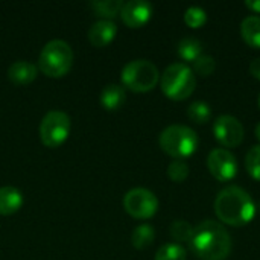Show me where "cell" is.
<instances>
[{
  "label": "cell",
  "instance_id": "1",
  "mask_svg": "<svg viewBox=\"0 0 260 260\" xmlns=\"http://www.w3.org/2000/svg\"><path fill=\"white\" fill-rule=\"evenodd\" d=\"M192 253L201 260H225L232 253V236L216 221H204L193 230Z\"/></svg>",
  "mask_w": 260,
  "mask_h": 260
},
{
  "label": "cell",
  "instance_id": "2",
  "mask_svg": "<svg viewBox=\"0 0 260 260\" xmlns=\"http://www.w3.org/2000/svg\"><path fill=\"white\" fill-rule=\"evenodd\" d=\"M216 216L232 227H244L250 224L256 215V204L250 193L239 186L222 189L215 200Z\"/></svg>",
  "mask_w": 260,
  "mask_h": 260
},
{
  "label": "cell",
  "instance_id": "3",
  "mask_svg": "<svg viewBox=\"0 0 260 260\" xmlns=\"http://www.w3.org/2000/svg\"><path fill=\"white\" fill-rule=\"evenodd\" d=\"M73 50L64 40L49 41L38 58V70L49 78L66 76L73 66Z\"/></svg>",
  "mask_w": 260,
  "mask_h": 260
},
{
  "label": "cell",
  "instance_id": "4",
  "mask_svg": "<svg viewBox=\"0 0 260 260\" xmlns=\"http://www.w3.org/2000/svg\"><path fill=\"white\" fill-rule=\"evenodd\" d=\"M160 87L169 99L184 101L193 93L197 87V78L189 66L175 62L163 72L160 78Z\"/></svg>",
  "mask_w": 260,
  "mask_h": 260
},
{
  "label": "cell",
  "instance_id": "5",
  "mask_svg": "<svg viewBox=\"0 0 260 260\" xmlns=\"http://www.w3.org/2000/svg\"><path fill=\"white\" fill-rule=\"evenodd\" d=\"M160 148L175 160L190 157L198 148L197 133L184 125H171L165 128L158 139Z\"/></svg>",
  "mask_w": 260,
  "mask_h": 260
},
{
  "label": "cell",
  "instance_id": "6",
  "mask_svg": "<svg viewBox=\"0 0 260 260\" xmlns=\"http://www.w3.org/2000/svg\"><path fill=\"white\" fill-rule=\"evenodd\" d=\"M122 84L136 93L151 91L160 81L158 69L148 59H134L122 70Z\"/></svg>",
  "mask_w": 260,
  "mask_h": 260
},
{
  "label": "cell",
  "instance_id": "7",
  "mask_svg": "<svg viewBox=\"0 0 260 260\" xmlns=\"http://www.w3.org/2000/svg\"><path fill=\"white\" fill-rule=\"evenodd\" d=\"M72 120L64 111H49L40 123V139L47 148H59L70 136Z\"/></svg>",
  "mask_w": 260,
  "mask_h": 260
},
{
  "label": "cell",
  "instance_id": "8",
  "mask_svg": "<svg viewBox=\"0 0 260 260\" xmlns=\"http://www.w3.org/2000/svg\"><path fill=\"white\" fill-rule=\"evenodd\" d=\"M123 207L134 219H149L158 210V200L151 190L145 187H136L126 192L123 198Z\"/></svg>",
  "mask_w": 260,
  "mask_h": 260
},
{
  "label": "cell",
  "instance_id": "9",
  "mask_svg": "<svg viewBox=\"0 0 260 260\" xmlns=\"http://www.w3.org/2000/svg\"><path fill=\"white\" fill-rule=\"evenodd\" d=\"M207 166L210 174L218 181H232L238 174V161L236 157L227 151L225 148H216L209 154Z\"/></svg>",
  "mask_w": 260,
  "mask_h": 260
},
{
  "label": "cell",
  "instance_id": "10",
  "mask_svg": "<svg viewBox=\"0 0 260 260\" xmlns=\"http://www.w3.org/2000/svg\"><path fill=\"white\" fill-rule=\"evenodd\" d=\"M213 134L222 146L236 148L244 140V126L236 117L224 114L215 120Z\"/></svg>",
  "mask_w": 260,
  "mask_h": 260
},
{
  "label": "cell",
  "instance_id": "11",
  "mask_svg": "<svg viewBox=\"0 0 260 260\" xmlns=\"http://www.w3.org/2000/svg\"><path fill=\"white\" fill-rule=\"evenodd\" d=\"M152 15V5L145 0H131L123 3L120 18L128 27L145 26Z\"/></svg>",
  "mask_w": 260,
  "mask_h": 260
},
{
  "label": "cell",
  "instance_id": "12",
  "mask_svg": "<svg viewBox=\"0 0 260 260\" xmlns=\"http://www.w3.org/2000/svg\"><path fill=\"white\" fill-rule=\"evenodd\" d=\"M117 35V26L111 20H99L91 24L88 30V41L94 47L108 46Z\"/></svg>",
  "mask_w": 260,
  "mask_h": 260
},
{
  "label": "cell",
  "instance_id": "13",
  "mask_svg": "<svg viewBox=\"0 0 260 260\" xmlns=\"http://www.w3.org/2000/svg\"><path fill=\"white\" fill-rule=\"evenodd\" d=\"M38 67L29 61H15L8 69V78L15 85H29L35 81Z\"/></svg>",
  "mask_w": 260,
  "mask_h": 260
},
{
  "label": "cell",
  "instance_id": "14",
  "mask_svg": "<svg viewBox=\"0 0 260 260\" xmlns=\"http://www.w3.org/2000/svg\"><path fill=\"white\" fill-rule=\"evenodd\" d=\"M24 203L23 193L12 186L0 187V216H11L17 213Z\"/></svg>",
  "mask_w": 260,
  "mask_h": 260
},
{
  "label": "cell",
  "instance_id": "15",
  "mask_svg": "<svg viewBox=\"0 0 260 260\" xmlns=\"http://www.w3.org/2000/svg\"><path fill=\"white\" fill-rule=\"evenodd\" d=\"M126 99L125 88L119 84H108L101 93V104L107 111H116L119 110Z\"/></svg>",
  "mask_w": 260,
  "mask_h": 260
},
{
  "label": "cell",
  "instance_id": "16",
  "mask_svg": "<svg viewBox=\"0 0 260 260\" xmlns=\"http://www.w3.org/2000/svg\"><path fill=\"white\" fill-rule=\"evenodd\" d=\"M241 34L244 41L254 47L260 49V17L259 15H248L244 18L241 24Z\"/></svg>",
  "mask_w": 260,
  "mask_h": 260
},
{
  "label": "cell",
  "instance_id": "17",
  "mask_svg": "<svg viewBox=\"0 0 260 260\" xmlns=\"http://www.w3.org/2000/svg\"><path fill=\"white\" fill-rule=\"evenodd\" d=\"M123 8L122 0H94L91 2V9L96 15L102 17V20H111L120 14Z\"/></svg>",
  "mask_w": 260,
  "mask_h": 260
},
{
  "label": "cell",
  "instance_id": "18",
  "mask_svg": "<svg viewBox=\"0 0 260 260\" xmlns=\"http://www.w3.org/2000/svg\"><path fill=\"white\" fill-rule=\"evenodd\" d=\"M177 52H178V55H180L181 59L189 61V62H193L197 58H200L203 55V44L197 38L186 37V38H183L178 43Z\"/></svg>",
  "mask_w": 260,
  "mask_h": 260
},
{
  "label": "cell",
  "instance_id": "19",
  "mask_svg": "<svg viewBox=\"0 0 260 260\" xmlns=\"http://www.w3.org/2000/svg\"><path fill=\"white\" fill-rule=\"evenodd\" d=\"M155 239V230L149 224H142L137 229H134L131 235V244L137 250H145L148 248Z\"/></svg>",
  "mask_w": 260,
  "mask_h": 260
},
{
  "label": "cell",
  "instance_id": "20",
  "mask_svg": "<svg viewBox=\"0 0 260 260\" xmlns=\"http://www.w3.org/2000/svg\"><path fill=\"white\" fill-rule=\"evenodd\" d=\"M187 116L192 122L195 123H206L210 120V116H212V111H210V107L206 104V102H201V101H197V102H192L187 108Z\"/></svg>",
  "mask_w": 260,
  "mask_h": 260
},
{
  "label": "cell",
  "instance_id": "21",
  "mask_svg": "<svg viewBox=\"0 0 260 260\" xmlns=\"http://www.w3.org/2000/svg\"><path fill=\"white\" fill-rule=\"evenodd\" d=\"M155 260H186V250L180 244H165L155 253Z\"/></svg>",
  "mask_w": 260,
  "mask_h": 260
},
{
  "label": "cell",
  "instance_id": "22",
  "mask_svg": "<svg viewBox=\"0 0 260 260\" xmlns=\"http://www.w3.org/2000/svg\"><path fill=\"white\" fill-rule=\"evenodd\" d=\"M193 227L187 222V221H175L171 225V236L177 241V242H190L192 236H193Z\"/></svg>",
  "mask_w": 260,
  "mask_h": 260
},
{
  "label": "cell",
  "instance_id": "23",
  "mask_svg": "<svg viewBox=\"0 0 260 260\" xmlns=\"http://www.w3.org/2000/svg\"><path fill=\"white\" fill-rule=\"evenodd\" d=\"M184 21L189 27L192 29H198L203 27L207 21V14L203 8L200 6H190L186 9L184 12Z\"/></svg>",
  "mask_w": 260,
  "mask_h": 260
},
{
  "label": "cell",
  "instance_id": "24",
  "mask_svg": "<svg viewBox=\"0 0 260 260\" xmlns=\"http://www.w3.org/2000/svg\"><path fill=\"white\" fill-rule=\"evenodd\" d=\"M245 166H247V171L248 174L254 178L260 181V145L253 146L248 154H247V158H245Z\"/></svg>",
  "mask_w": 260,
  "mask_h": 260
},
{
  "label": "cell",
  "instance_id": "25",
  "mask_svg": "<svg viewBox=\"0 0 260 260\" xmlns=\"http://www.w3.org/2000/svg\"><path fill=\"white\" fill-rule=\"evenodd\" d=\"M168 175L175 183H183L189 177V166L183 160H174L168 166Z\"/></svg>",
  "mask_w": 260,
  "mask_h": 260
},
{
  "label": "cell",
  "instance_id": "26",
  "mask_svg": "<svg viewBox=\"0 0 260 260\" xmlns=\"http://www.w3.org/2000/svg\"><path fill=\"white\" fill-rule=\"evenodd\" d=\"M216 62L212 56L209 55H201L193 61V72L198 73L200 76H209L215 72Z\"/></svg>",
  "mask_w": 260,
  "mask_h": 260
},
{
  "label": "cell",
  "instance_id": "27",
  "mask_svg": "<svg viewBox=\"0 0 260 260\" xmlns=\"http://www.w3.org/2000/svg\"><path fill=\"white\" fill-rule=\"evenodd\" d=\"M250 73L260 81V58H256L251 64H250Z\"/></svg>",
  "mask_w": 260,
  "mask_h": 260
},
{
  "label": "cell",
  "instance_id": "28",
  "mask_svg": "<svg viewBox=\"0 0 260 260\" xmlns=\"http://www.w3.org/2000/svg\"><path fill=\"white\" fill-rule=\"evenodd\" d=\"M245 6L254 12H260V0H247L245 2Z\"/></svg>",
  "mask_w": 260,
  "mask_h": 260
},
{
  "label": "cell",
  "instance_id": "29",
  "mask_svg": "<svg viewBox=\"0 0 260 260\" xmlns=\"http://www.w3.org/2000/svg\"><path fill=\"white\" fill-rule=\"evenodd\" d=\"M256 137H257V140L260 142V122L257 123V126H256Z\"/></svg>",
  "mask_w": 260,
  "mask_h": 260
},
{
  "label": "cell",
  "instance_id": "30",
  "mask_svg": "<svg viewBox=\"0 0 260 260\" xmlns=\"http://www.w3.org/2000/svg\"><path fill=\"white\" fill-rule=\"evenodd\" d=\"M259 108H260V94H259Z\"/></svg>",
  "mask_w": 260,
  "mask_h": 260
}]
</instances>
